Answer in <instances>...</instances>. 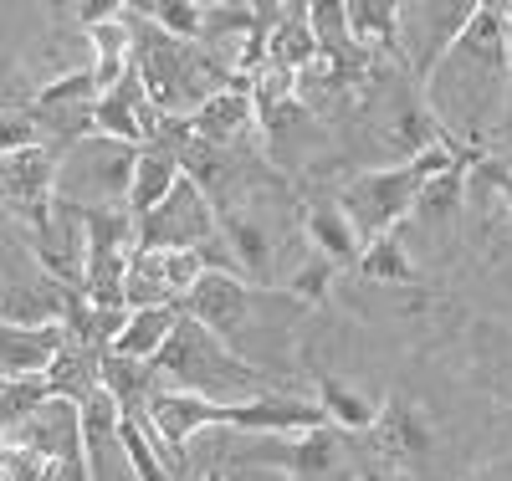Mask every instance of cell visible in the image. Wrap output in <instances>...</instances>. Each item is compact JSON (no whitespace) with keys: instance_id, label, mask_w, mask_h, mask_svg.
<instances>
[{"instance_id":"21","label":"cell","mask_w":512,"mask_h":481,"mask_svg":"<svg viewBox=\"0 0 512 481\" xmlns=\"http://www.w3.org/2000/svg\"><path fill=\"white\" fill-rule=\"evenodd\" d=\"M41 405H52L47 379H6V389H0V425H6V435L21 430Z\"/></svg>"},{"instance_id":"17","label":"cell","mask_w":512,"mask_h":481,"mask_svg":"<svg viewBox=\"0 0 512 481\" xmlns=\"http://www.w3.org/2000/svg\"><path fill=\"white\" fill-rule=\"evenodd\" d=\"M318 57H323V47H318V31H313L308 6H282V21H277V31H272L267 62H277V67H287V72L303 77Z\"/></svg>"},{"instance_id":"6","label":"cell","mask_w":512,"mask_h":481,"mask_svg":"<svg viewBox=\"0 0 512 481\" xmlns=\"http://www.w3.org/2000/svg\"><path fill=\"white\" fill-rule=\"evenodd\" d=\"M477 6H482V0H420V6H405V31H400V41H405V72L415 77L420 98H425L431 72L441 67V57L466 36Z\"/></svg>"},{"instance_id":"22","label":"cell","mask_w":512,"mask_h":481,"mask_svg":"<svg viewBox=\"0 0 512 481\" xmlns=\"http://www.w3.org/2000/svg\"><path fill=\"white\" fill-rule=\"evenodd\" d=\"M62 466L31 446V441H6V451H0V481H57Z\"/></svg>"},{"instance_id":"3","label":"cell","mask_w":512,"mask_h":481,"mask_svg":"<svg viewBox=\"0 0 512 481\" xmlns=\"http://www.w3.org/2000/svg\"><path fill=\"white\" fill-rule=\"evenodd\" d=\"M477 154V149H456V139L446 134V144L425 149L420 159H405V164H374V169H359L354 180H344V190H338L333 200L344 205V215L354 221V231L369 241L400 231L405 215H415V200L425 195V185L436 180V174H446L456 159Z\"/></svg>"},{"instance_id":"9","label":"cell","mask_w":512,"mask_h":481,"mask_svg":"<svg viewBox=\"0 0 512 481\" xmlns=\"http://www.w3.org/2000/svg\"><path fill=\"white\" fill-rule=\"evenodd\" d=\"M369 446L379 451V461L384 466H420L425 456L436 451V425H431V415H425L420 405H410L405 395H395L390 405L379 410V425H374V435H369Z\"/></svg>"},{"instance_id":"23","label":"cell","mask_w":512,"mask_h":481,"mask_svg":"<svg viewBox=\"0 0 512 481\" xmlns=\"http://www.w3.org/2000/svg\"><path fill=\"white\" fill-rule=\"evenodd\" d=\"M338 272H344V267H338V261H328V256H308L303 261V267H297L292 272V282L282 287L287 297H297V302H303V308H323V302H328V287H333V277Z\"/></svg>"},{"instance_id":"26","label":"cell","mask_w":512,"mask_h":481,"mask_svg":"<svg viewBox=\"0 0 512 481\" xmlns=\"http://www.w3.org/2000/svg\"><path fill=\"white\" fill-rule=\"evenodd\" d=\"M507 215H512V205H507Z\"/></svg>"},{"instance_id":"12","label":"cell","mask_w":512,"mask_h":481,"mask_svg":"<svg viewBox=\"0 0 512 481\" xmlns=\"http://www.w3.org/2000/svg\"><path fill=\"white\" fill-rule=\"evenodd\" d=\"M195 134L216 149H236L241 139H251L256 128H262V113H256V98H251V82L246 87H231V93L210 98L195 118Z\"/></svg>"},{"instance_id":"2","label":"cell","mask_w":512,"mask_h":481,"mask_svg":"<svg viewBox=\"0 0 512 481\" xmlns=\"http://www.w3.org/2000/svg\"><path fill=\"white\" fill-rule=\"evenodd\" d=\"M164 384L169 389H185V395H200V400H216V405H246V400H262L272 395V374L256 364V359H241L226 338H216L205 323H195L190 313L180 318L175 338L164 343V354L154 359Z\"/></svg>"},{"instance_id":"25","label":"cell","mask_w":512,"mask_h":481,"mask_svg":"<svg viewBox=\"0 0 512 481\" xmlns=\"http://www.w3.org/2000/svg\"><path fill=\"white\" fill-rule=\"evenodd\" d=\"M497 471H502V466H477V471H466L461 481H502Z\"/></svg>"},{"instance_id":"24","label":"cell","mask_w":512,"mask_h":481,"mask_svg":"<svg viewBox=\"0 0 512 481\" xmlns=\"http://www.w3.org/2000/svg\"><path fill=\"white\" fill-rule=\"evenodd\" d=\"M354 481H405V476H400V466H384V461L374 466V461H369V466H359Z\"/></svg>"},{"instance_id":"1","label":"cell","mask_w":512,"mask_h":481,"mask_svg":"<svg viewBox=\"0 0 512 481\" xmlns=\"http://www.w3.org/2000/svg\"><path fill=\"white\" fill-rule=\"evenodd\" d=\"M507 98H512V6L482 0L466 36L425 82V108L436 113V123L451 139L466 134L472 144H482L497 113H507Z\"/></svg>"},{"instance_id":"19","label":"cell","mask_w":512,"mask_h":481,"mask_svg":"<svg viewBox=\"0 0 512 481\" xmlns=\"http://www.w3.org/2000/svg\"><path fill=\"white\" fill-rule=\"evenodd\" d=\"M359 277H364V282H379V287H415V282H420V272H415V261H410L400 231H390V236H379V241L364 246Z\"/></svg>"},{"instance_id":"10","label":"cell","mask_w":512,"mask_h":481,"mask_svg":"<svg viewBox=\"0 0 512 481\" xmlns=\"http://www.w3.org/2000/svg\"><path fill=\"white\" fill-rule=\"evenodd\" d=\"M67 323H41V328H21V323H6L0 333V374L6 379H47L62 354H67Z\"/></svg>"},{"instance_id":"5","label":"cell","mask_w":512,"mask_h":481,"mask_svg":"<svg viewBox=\"0 0 512 481\" xmlns=\"http://www.w3.org/2000/svg\"><path fill=\"white\" fill-rule=\"evenodd\" d=\"M338 456H344V430L318 425L308 435H241L226 466H262L282 481H333Z\"/></svg>"},{"instance_id":"14","label":"cell","mask_w":512,"mask_h":481,"mask_svg":"<svg viewBox=\"0 0 512 481\" xmlns=\"http://www.w3.org/2000/svg\"><path fill=\"white\" fill-rule=\"evenodd\" d=\"M180 318H185V308H139V313H128V323H123V333L113 338L108 354H118V359H139V364H154V359L164 354V343L175 338Z\"/></svg>"},{"instance_id":"7","label":"cell","mask_w":512,"mask_h":481,"mask_svg":"<svg viewBox=\"0 0 512 481\" xmlns=\"http://www.w3.org/2000/svg\"><path fill=\"white\" fill-rule=\"evenodd\" d=\"M221 236V210L195 180H180L154 215L139 221V251H200Z\"/></svg>"},{"instance_id":"18","label":"cell","mask_w":512,"mask_h":481,"mask_svg":"<svg viewBox=\"0 0 512 481\" xmlns=\"http://www.w3.org/2000/svg\"><path fill=\"white\" fill-rule=\"evenodd\" d=\"M482 154H487V149H477V154L456 159L446 174H436V180L425 185V195L415 200V221H420V226H446L451 215H461L466 185H472V169H477V159H482Z\"/></svg>"},{"instance_id":"11","label":"cell","mask_w":512,"mask_h":481,"mask_svg":"<svg viewBox=\"0 0 512 481\" xmlns=\"http://www.w3.org/2000/svg\"><path fill=\"white\" fill-rule=\"evenodd\" d=\"M349 26H354V41L359 52H369L374 62H395L405 67V6L400 0H349Z\"/></svg>"},{"instance_id":"20","label":"cell","mask_w":512,"mask_h":481,"mask_svg":"<svg viewBox=\"0 0 512 481\" xmlns=\"http://www.w3.org/2000/svg\"><path fill=\"white\" fill-rule=\"evenodd\" d=\"M139 16L154 21L164 36L200 47V41H205V21H210V6H200V0H149V6H139Z\"/></svg>"},{"instance_id":"13","label":"cell","mask_w":512,"mask_h":481,"mask_svg":"<svg viewBox=\"0 0 512 481\" xmlns=\"http://www.w3.org/2000/svg\"><path fill=\"white\" fill-rule=\"evenodd\" d=\"M303 226H308V241H313L318 256L338 261V267H359L364 236L354 231V221L344 215V205H338V200H313L308 215H303Z\"/></svg>"},{"instance_id":"8","label":"cell","mask_w":512,"mask_h":481,"mask_svg":"<svg viewBox=\"0 0 512 481\" xmlns=\"http://www.w3.org/2000/svg\"><path fill=\"white\" fill-rule=\"evenodd\" d=\"M272 302H277V292H262V287H251V282H241L231 272H205L200 287L185 297V313L195 323H205L216 338H226L236 354H241L251 318L262 313V308H272Z\"/></svg>"},{"instance_id":"16","label":"cell","mask_w":512,"mask_h":481,"mask_svg":"<svg viewBox=\"0 0 512 481\" xmlns=\"http://www.w3.org/2000/svg\"><path fill=\"white\" fill-rule=\"evenodd\" d=\"M185 180L180 159L169 149H139V169H134V195H128V215L134 221H144V215H154L169 195H175V185Z\"/></svg>"},{"instance_id":"4","label":"cell","mask_w":512,"mask_h":481,"mask_svg":"<svg viewBox=\"0 0 512 481\" xmlns=\"http://www.w3.org/2000/svg\"><path fill=\"white\" fill-rule=\"evenodd\" d=\"M134 169L139 149H128L118 139H82L62 154V180H57V205L72 210H128L134 195Z\"/></svg>"},{"instance_id":"15","label":"cell","mask_w":512,"mask_h":481,"mask_svg":"<svg viewBox=\"0 0 512 481\" xmlns=\"http://www.w3.org/2000/svg\"><path fill=\"white\" fill-rule=\"evenodd\" d=\"M318 410L344 435H374V425H379V405L369 395H359L349 379L328 374V369H318Z\"/></svg>"}]
</instances>
